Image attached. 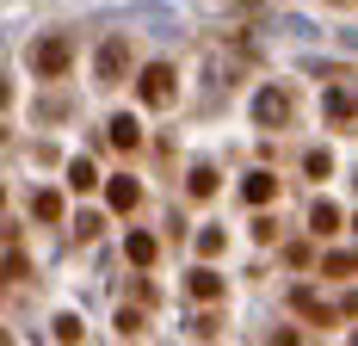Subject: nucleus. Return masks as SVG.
<instances>
[{
    "mask_svg": "<svg viewBox=\"0 0 358 346\" xmlns=\"http://www.w3.org/2000/svg\"><path fill=\"white\" fill-rule=\"evenodd\" d=\"M69 186H74V192H93V186H99L93 161H74V167H69Z\"/></svg>",
    "mask_w": 358,
    "mask_h": 346,
    "instance_id": "obj_11",
    "label": "nucleus"
},
{
    "mask_svg": "<svg viewBox=\"0 0 358 346\" xmlns=\"http://www.w3.org/2000/svg\"><path fill=\"white\" fill-rule=\"evenodd\" d=\"M192 297H204V303H210V297H222V278H216L210 266H198V272H192Z\"/></svg>",
    "mask_w": 358,
    "mask_h": 346,
    "instance_id": "obj_9",
    "label": "nucleus"
},
{
    "mask_svg": "<svg viewBox=\"0 0 358 346\" xmlns=\"http://www.w3.org/2000/svg\"><path fill=\"white\" fill-rule=\"evenodd\" d=\"M272 346H296V334H278V340H272Z\"/></svg>",
    "mask_w": 358,
    "mask_h": 346,
    "instance_id": "obj_17",
    "label": "nucleus"
},
{
    "mask_svg": "<svg viewBox=\"0 0 358 346\" xmlns=\"http://www.w3.org/2000/svg\"><path fill=\"white\" fill-rule=\"evenodd\" d=\"M309 223H315V235H334V229H340V210H334V205L322 198V205L309 210Z\"/></svg>",
    "mask_w": 358,
    "mask_h": 346,
    "instance_id": "obj_10",
    "label": "nucleus"
},
{
    "mask_svg": "<svg viewBox=\"0 0 358 346\" xmlns=\"http://www.w3.org/2000/svg\"><path fill=\"white\" fill-rule=\"evenodd\" d=\"M37 216H43V223H56V216H62V198H56V192H37Z\"/></svg>",
    "mask_w": 358,
    "mask_h": 346,
    "instance_id": "obj_13",
    "label": "nucleus"
},
{
    "mask_svg": "<svg viewBox=\"0 0 358 346\" xmlns=\"http://www.w3.org/2000/svg\"><path fill=\"white\" fill-rule=\"evenodd\" d=\"M136 198H143V186H136L130 173H117V179H111V210H136Z\"/></svg>",
    "mask_w": 358,
    "mask_h": 346,
    "instance_id": "obj_5",
    "label": "nucleus"
},
{
    "mask_svg": "<svg viewBox=\"0 0 358 346\" xmlns=\"http://www.w3.org/2000/svg\"><path fill=\"white\" fill-rule=\"evenodd\" d=\"M6 99H13V93H6V81H0V105H6Z\"/></svg>",
    "mask_w": 358,
    "mask_h": 346,
    "instance_id": "obj_18",
    "label": "nucleus"
},
{
    "mask_svg": "<svg viewBox=\"0 0 358 346\" xmlns=\"http://www.w3.org/2000/svg\"><path fill=\"white\" fill-rule=\"evenodd\" d=\"M124 69H130V37H106V43H99V81L117 87Z\"/></svg>",
    "mask_w": 358,
    "mask_h": 346,
    "instance_id": "obj_2",
    "label": "nucleus"
},
{
    "mask_svg": "<svg viewBox=\"0 0 358 346\" xmlns=\"http://www.w3.org/2000/svg\"><path fill=\"white\" fill-rule=\"evenodd\" d=\"M241 192H248V205H272V198H278V179H272V173H248Z\"/></svg>",
    "mask_w": 358,
    "mask_h": 346,
    "instance_id": "obj_6",
    "label": "nucleus"
},
{
    "mask_svg": "<svg viewBox=\"0 0 358 346\" xmlns=\"http://www.w3.org/2000/svg\"><path fill=\"white\" fill-rule=\"evenodd\" d=\"M334 6H346V0H334Z\"/></svg>",
    "mask_w": 358,
    "mask_h": 346,
    "instance_id": "obj_19",
    "label": "nucleus"
},
{
    "mask_svg": "<svg viewBox=\"0 0 358 346\" xmlns=\"http://www.w3.org/2000/svg\"><path fill=\"white\" fill-rule=\"evenodd\" d=\"M322 266H327V278H334V272H358V254H327Z\"/></svg>",
    "mask_w": 358,
    "mask_h": 346,
    "instance_id": "obj_14",
    "label": "nucleus"
},
{
    "mask_svg": "<svg viewBox=\"0 0 358 346\" xmlns=\"http://www.w3.org/2000/svg\"><path fill=\"white\" fill-rule=\"evenodd\" d=\"M143 99L148 105H167V99H173V69H167V62L143 69Z\"/></svg>",
    "mask_w": 358,
    "mask_h": 346,
    "instance_id": "obj_3",
    "label": "nucleus"
},
{
    "mask_svg": "<svg viewBox=\"0 0 358 346\" xmlns=\"http://www.w3.org/2000/svg\"><path fill=\"white\" fill-rule=\"evenodd\" d=\"M124 254H130L136 266H148V260H155V235H130V242H124Z\"/></svg>",
    "mask_w": 358,
    "mask_h": 346,
    "instance_id": "obj_12",
    "label": "nucleus"
},
{
    "mask_svg": "<svg viewBox=\"0 0 358 346\" xmlns=\"http://www.w3.org/2000/svg\"><path fill=\"white\" fill-rule=\"evenodd\" d=\"M111 142H117V148H136V142H143V130H136V118H130V111H124V118H111Z\"/></svg>",
    "mask_w": 358,
    "mask_h": 346,
    "instance_id": "obj_8",
    "label": "nucleus"
},
{
    "mask_svg": "<svg viewBox=\"0 0 358 346\" xmlns=\"http://www.w3.org/2000/svg\"><path fill=\"white\" fill-rule=\"evenodd\" d=\"M352 111H358V99L346 93V87H334V93H327V124H346Z\"/></svg>",
    "mask_w": 358,
    "mask_h": 346,
    "instance_id": "obj_7",
    "label": "nucleus"
},
{
    "mask_svg": "<svg viewBox=\"0 0 358 346\" xmlns=\"http://www.w3.org/2000/svg\"><path fill=\"white\" fill-rule=\"evenodd\" d=\"M192 192H198V198H210V192H216V173L198 167V173H192Z\"/></svg>",
    "mask_w": 358,
    "mask_h": 346,
    "instance_id": "obj_15",
    "label": "nucleus"
},
{
    "mask_svg": "<svg viewBox=\"0 0 358 346\" xmlns=\"http://www.w3.org/2000/svg\"><path fill=\"white\" fill-rule=\"evenodd\" d=\"M69 62H74L69 37H43V43H31V69L43 74V81H56V74H69Z\"/></svg>",
    "mask_w": 358,
    "mask_h": 346,
    "instance_id": "obj_1",
    "label": "nucleus"
},
{
    "mask_svg": "<svg viewBox=\"0 0 358 346\" xmlns=\"http://www.w3.org/2000/svg\"><path fill=\"white\" fill-rule=\"evenodd\" d=\"M253 118H259V124H285V118H290V99L278 93V87H266V93L253 99Z\"/></svg>",
    "mask_w": 358,
    "mask_h": 346,
    "instance_id": "obj_4",
    "label": "nucleus"
},
{
    "mask_svg": "<svg viewBox=\"0 0 358 346\" xmlns=\"http://www.w3.org/2000/svg\"><path fill=\"white\" fill-rule=\"evenodd\" d=\"M327 167H334V155H327V148H315V155H309V173H315V179H327Z\"/></svg>",
    "mask_w": 358,
    "mask_h": 346,
    "instance_id": "obj_16",
    "label": "nucleus"
}]
</instances>
